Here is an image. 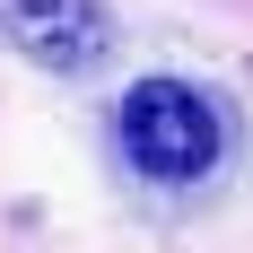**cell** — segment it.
<instances>
[{"mask_svg":"<svg viewBox=\"0 0 253 253\" xmlns=\"http://www.w3.org/2000/svg\"><path fill=\"white\" fill-rule=\"evenodd\" d=\"M114 131H123V157L149 183H201L227 149V123L192 79H140L114 114Z\"/></svg>","mask_w":253,"mask_h":253,"instance_id":"1","label":"cell"},{"mask_svg":"<svg viewBox=\"0 0 253 253\" xmlns=\"http://www.w3.org/2000/svg\"><path fill=\"white\" fill-rule=\"evenodd\" d=\"M0 35L44 70H87L114 26H105L96 0H0Z\"/></svg>","mask_w":253,"mask_h":253,"instance_id":"2","label":"cell"}]
</instances>
